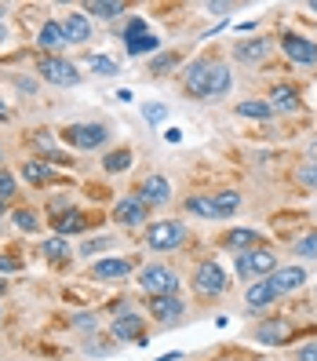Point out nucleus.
Returning a JSON list of instances; mask_svg holds the SVG:
<instances>
[{
	"instance_id": "obj_20",
	"label": "nucleus",
	"mask_w": 317,
	"mask_h": 361,
	"mask_svg": "<svg viewBox=\"0 0 317 361\" xmlns=\"http://www.w3.org/2000/svg\"><path fill=\"white\" fill-rule=\"evenodd\" d=\"M230 84H234V77H230V66L226 62H211V80H208V99H223L230 92Z\"/></svg>"
},
{
	"instance_id": "obj_12",
	"label": "nucleus",
	"mask_w": 317,
	"mask_h": 361,
	"mask_svg": "<svg viewBox=\"0 0 317 361\" xmlns=\"http://www.w3.org/2000/svg\"><path fill=\"white\" fill-rule=\"evenodd\" d=\"M113 219H117L120 226H142V219H146V201H142V197H124V201H117Z\"/></svg>"
},
{
	"instance_id": "obj_32",
	"label": "nucleus",
	"mask_w": 317,
	"mask_h": 361,
	"mask_svg": "<svg viewBox=\"0 0 317 361\" xmlns=\"http://www.w3.org/2000/svg\"><path fill=\"white\" fill-rule=\"evenodd\" d=\"M88 66L95 70V73H102V77H113L120 66H117V59H110V55H92L88 59Z\"/></svg>"
},
{
	"instance_id": "obj_40",
	"label": "nucleus",
	"mask_w": 317,
	"mask_h": 361,
	"mask_svg": "<svg viewBox=\"0 0 317 361\" xmlns=\"http://www.w3.org/2000/svg\"><path fill=\"white\" fill-rule=\"evenodd\" d=\"M142 33H146V23H142V18H132L128 30H124V40H128V37H142Z\"/></svg>"
},
{
	"instance_id": "obj_9",
	"label": "nucleus",
	"mask_w": 317,
	"mask_h": 361,
	"mask_svg": "<svg viewBox=\"0 0 317 361\" xmlns=\"http://www.w3.org/2000/svg\"><path fill=\"white\" fill-rule=\"evenodd\" d=\"M146 307H150V314L157 317V322L161 325H172V322H179V317H182V300H179V295H150V303H146Z\"/></svg>"
},
{
	"instance_id": "obj_29",
	"label": "nucleus",
	"mask_w": 317,
	"mask_h": 361,
	"mask_svg": "<svg viewBox=\"0 0 317 361\" xmlns=\"http://www.w3.org/2000/svg\"><path fill=\"white\" fill-rule=\"evenodd\" d=\"M102 168H106L110 176L128 172V168H132V150H113V154H106V157H102Z\"/></svg>"
},
{
	"instance_id": "obj_41",
	"label": "nucleus",
	"mask_w": 317,
	"mask_h": 361,
	"mask_svg": "<svg viewBox=\"0 0 317 361\" xmlns=\"http://www.w3.org/2000/svg\"><path fill=\"white\" fill-rule=\"evenodd\" d=\"M295 361H317V343H306V347H299Z\"/></svg>"
},
{
	"instance_id": "obj_39",
	"label": "nucleus",
	"mask_w": 317,
	"mask_h": 361,
	"mask_svg": "<svg viewBox=\"0 0 317 361\" xmlns=\"http://www.w3.org/2000/svg\"><path fill=\"white\" fill-rule=\"evenodd\" d=\"M110 245H113L110 238H95V241H84L80 252H84V256H99V252H102V248H110Z\"/></svg>"
},
{
	"instance_id": "obj_8",
	"label": "nucleus",
	"mask_w": 317,
	"mask_h": 361,
	"mask_svg": "<svg viewBox=\"0 0 317 361\" xmlns=\"http://www.w3.org/2000/svg\"><path fill=\"white\" fill-rule=\"evenodd\" d=\"M208 80H211V62L208 59H197V62H189V66H186L182 88L189 95H197V99H208Z\"/></svg>"
},
{
	"instance_id": "obj_48",
	"label": "nucleus",
	"mask_w": 317,
	"mask_h": 361,
	"mask_svg": "<svg viewBox=\"0 0 317 361\" xmlns=\"http://www.w3.org/2000/svg\"><path fill=\"white\" fill-rule=\"evenodd\" d=\"M0 292H4V278H0Z\"/></svg>"
},
{
	"instance_id": "obj_16",
	"label": "nucleus",
	"mask_w": 317,
	"mask_h": 361,
	"mask_svg": "<svg viewBox=\"0 0 317 361\" xmlns=\"http://www.w3.org/2000/svg\"><path fill=\"white\" fill-rule=\"evenodd\" d=\"M51 226H55V238H66V233H80L88 226V219H84V212L66 208V212H58V216H51Z\"/></svg>"
},
{
	"instance_id": "obj_14",
	"label": "nucleus",
	"mask_w": 317,
	"mask_h": 361,
	"mask_svg": "<svg viewBox=\"0 0 317 361\" xmlns=\"http://www.w3.org/2000/svg\"><path fill=\"white\" fill-rule=\"evenodd\" d=\"M270 106H273V114H295L303 106V99H299V92L292 88V84H278V88L270 92V99H266Z\"/></svg>"
},
{
	"instance_id": "obj_37",
	"label": "nucleus",
	"mask_w": 317,
	"mask_h": 361,
	"mask_svg": "<svg viewBox=\"0 0 317 361\" xmlns=\"http://www.w3.org/2000/svg\"><path fill=\"white\" fill-rule=\"evenodd\" d=\"M8 197H15V176L0 168V201H8Z\"/></svg>"
},
{
	"instance_id": "obj_38",
	"label": "nucleus",
	"mask_w": 317,
	"mask_h": 361,
	"mask_svg": "<svg viewBox=\"0 0 317 361\" xmlns=\"http://www.w3.org/2000/svg\"><path fill=\"white\" fill-rule=\"evenodd\" d=\"M142 114H146V121H150V124H161L168 110H164L161 102H146V106H142Z\"/></svg>"
},
{
	"instance_id": "obj_6",
	"label": "nucleus",
	"mask_w": 317,
	"mask_h": 361,
	"mask_svg": "<svg viewBox=\"0 0 317 361\" xmlns=\"http://www.w3.org/2000/svg\"><path fill=\"white\" fill-rule=\"evenodd\" d=\"M226 285H230V278H226V270L219 263H201L197 274H194V288L201 295H223Z\"/></svg>"
},
{
	"instance_id": "obj_26",
	"label": "nucleus",
	"mask_w": 317,
	"mask_h": 361,
	"mask_svg": "<svg viewBox=\"0 0 317 361\" xmlns=\"http://www.w3.org/2000/svg\"><path fill=\"white\" fill-rule=\"evenodd\" d=\"M211 204H216V216L223 219V216H234V212L241 208V194L237 190H219L216 197H211Z\"/></svg>"
},
{
	"instance_id": "obj_28",
	"label": "nucleus",
	"mask_w": 317,
	"mask_h": 361,
	"mask_svg": "<svg viewBox=\"0 0 317 361\" xmlns=\"http://www.w3.org/2000/svg\"><path fill=\"white\" fill-rule=\"evenodd\" d=\"M124 44H128V55H150V51H157V44H161V40L154 37V33H142V37H128V40H124Z\"/></svg>"
},
{
	"instance_id": "obj_18",
	"label": "nucleus",
	"mask_w": 317,
	"mask_h": 361,
	"mask_svg": "<svg viewBox=\"0 0 317 361\" xmlns=\"http://www.w3.org/2000/svg\"><path fill=\"white\" fill-rule=\"evenodd\" d=\"M303 281H306V270H303V267H285V270H273V278H270V285L278 288V295L295 292Z\"/></svg>"
},
{
	"instance_id": "obj_19",
	"label": "nucleus",
	"mask_w": 317,
	"mask_h": 361,
	"mask_svg": "<svg viewBox=\"0 0 317 361\" xmlns=\"http://www.w3.org/2000/svg\"><path fill=\"white\" fill-rule=\"evenodd\" d=\"M288 336H292V325L288 322H263L256 329V339H259L263 347H278V343H285Z\"/></svg>"
},
{
	"instance_id": "obj_3",
	"label": "nucleus",
	"mask_w": 317,
	"mask_h": 361,
	"mask_svg": "<svg viewBox=\"0 0 317 361\" xmlns=\"http://www.w3.org/2000/svg\"><path fill=\"white\" fill-rule=\"evenodd\" d=\"M182 238H186V230L175 219H161V223L146 226V245H150L154 252H172V248L182 245Z\"/></svg>"
},
{
	"instance_id": "obj_35",
	"label": "nucleus",
	"mask_w": 317,
	"mask_h": 361,
	"mask_svg": "<svg viewBox=\"0 0 317 361\" xmlns=\"http://www.w3.org/2000/svg\"><path fill=\"white\" fill-rule=\"evenodd\" d=\"M175 66H179V55L172 51V55H157L150 70H154V73H164V70H175Z\"/></svg>"
},
{
	"instance_id": "obj_23",
	"label": "nucleus",
	"mask_w": 317,
	"mask_h": 361,
	"mask_svg": "<svg viewBox=\"0 0 317 361\" xmlns=\"http://www.w3.org/2000/svg\"><path fill=\"white\" fill-rule=\"evenodd\" d=\"M51 176H55V164L51 161H26L23 164V179L33 183V186H44Z\"/></svg>"
},
{
	"instance_id": "obj_2",
	"label": "nucleus",
	"mask_w": 317,
	"mask_h": 361,
	"mask_svg": "<svg viewBox=\"0 0 317 361\" xmlns=\"http://www.w3.org/2000/svg\"><path fill=\"white\" fill-rule=\"evenodd\" d=\"M139 285H142V292H146V295H175L179 278H175V270H172V267L150 263V267H142Z\"/></svg>"
},
{
	"instance_id": "obj_47",
	"label": "nucleus",
	"mask_w": 317,
	"mask_h": 361,
	"mask_svg": "<svg viewBox=\"0 0 317 361\" xmlns=\"http://www.w3.org/2000/svg\"><path fill=\"white\" fill-rule=\"evenodd\" d=\"M0 121H4V106H0Z\"/></svg>"
},
{
	"instance_id": "obj_36",
	"label": "nucleus",
	"mask_w": 317,
	"mask_h": 361,
	"mask_svg": "<svg viewBox=\"0 0 317 361\" xmlns=\"http://www.w3.org/2000/svg\"><path fill=\"white\" fill-rule=\"evenodd\" d=\"M299 183H303L306 190H317V164H310V161H306V164L299 168Z\"/></svg>"
},
{
	"instance_id": "obj_17",
	"label": "nucleus",
	"mask_w": 317,
	"mask_h": 361,
	"mask_svg": "<svg viewBox=\"0 0 317 361\" xmlns=\"http://www.w3.org/2000/svg\"><path fill=\"white\" fill-rule=\"evenodd\" d=\"M132 274V263L128 259H102L92 267V278L95 281H120V278H128Z\"/></svg>"
},
{
	"instance_id": "obj_5",
	"label": "nucleus",
	"mask_w": 317,
	"mask_h": 361,
	"mask_svg": "<svg viewBox=\"0 0 317 361\" xmlns=\"http://www.w3.org/2000/svg\"><path fill=\"white\" fill-rule=\"evenodd\" d=\"M62 139L70 146H77V150H99V146H106V139H110V128H106V124H73V128L62 132Z\"/></svg>"
},
{
	"instance_id": "obj_4",
	"label": "nucleus",
	"mask_w": 317,
	"mask_h": 361,
	"mask_svg": "<svg viewBox=\"0 0 317 361\" xmlns=\"http://www.w3.org/2000/svg\"><path fill=\"white\" fill-rule=\"evenodd\" d=\"M40 77H44L48 84H58V88H77L80 84V73L73 62L58 59V55H44L40 59Z\"/></svg>"
},
{
	"instance_id": "obj_27",
	"label": "nucleus",
	"mask_w": 317,
	"mask_h": 361,
	"mask_svg": "<svg viewBox=\"0 0 317 361\" xmlns=\"http://www.w3.org/2000/svg\"><path fill=\"white\" fill-rule=\"evenodd\" d=\"M84 11L99 15V18H117V15H124V4H120V0H88Z\"/></svg>"
},
{
	"instance_id": "obj_46",
	"label": "nucleus",
	"mask_w": 317,
	"mask_h": 361,
	"mask_svg": "<svg viewBox=\"0 0 317 361\" xmlns=\"http://www.w3.org/2000/svg\"><path fill=\"white\" fill-rule=\"evenodd\" d=\"M310 11H313V15H317V0H310Z\"/></svg>"
},
{
	"instance_id": "obj_33",
	"label": "nucleus",
	"mask_w": 317,
	"mask_h": 361,
	"mask_svg": "<svg viewBox=\"0 0 317 361\" xmlns=\"http://www.w3.org/2000/svg\"><path fill=\"white\" fill-rule=\"evenodd\" d=\"M44 256L48 259H55V263H62L70 256V245H66V238H51V241H44Z\"/></svg>"
},
{
	"instance_id": "obj_50",
	"label": "nucleus",
	"mask_w": 317,
	"mask_h": 361,
	"mask_svg": "<svg viewBox=\"0 0 317 361\" xmlns=\"http://www.w3.org/2000/svg\"><path fill=\"white\" fill-rule=\"evenodd\" d=\"M0 15H4V8H0Z\"/></svg>"
},
{
	"instance_id": "obj_1",
	"label": "nucleus",
	"mask_w": 317,
	"mask_h": 361,
	"mask_svg": "<svg viewBox=\"0 0 317 361\" xmlns=\"http://www.w3.org/2000/svg\"><path fill=\"white\" fill-rule=\"evenodd\" d=\"M234 270H237V278H266V274H273L278 270V256H273L270 248H248V252H237V263H234Z\"/></svg>"
},
{
	"instance_id": "obj_22",
	"label": "nucleus",
	"mask_w": 317,
	"mask_h": 361,
	"mask_svg": "<svg viewBox=\"0 0 317 361\" xmlns=\"http://www.w3.org/2000/svg\"><path fill=\"white\" fill-rule=\"evenodd\" d=\"M244 300H248V307H251V310H256V307H266V303L278 300V288L270 285V278H263V281H256V285H248Z\"/></svg>"
},
{
	"instance_id": "obj_21",
	"label": "nucleus",
	"mask_w": 317,
	"mask_h": 361,
	"mask_svg": "<svg viewBox=\"0 0 317 361\" xmlns=\"http://www.w3.org/2000/svg\"><path fill=\"white\" fill-rule=\"evenodd\" d=\"M234 55L241 59V62H263L266 55H270V44L263 37H248V40H241V44L234 48Z\"/></svg>"
},
{
	"instance_id": "obj_44",
	"label": "nucleus",
	"mask_w": 317,
	"mask_h": 361,
	"mask_svg": "<svg viewBox=\"0 0 317 361\" xmlns=\"http://www.w3.org/2000/svg\"><path fill=\"white\" fill-rule=\"evenodd\" d=\"M179 357H182V354H179V350H172V354H164V357H157V361H179Z\"/></svg>"
},
{
	"instance_id": "obj_43",
	"label": "nucleus",
	"mask_w": 317,
	"mask_h": 361,
	"mask_svg": "<svg viewBox=\"0 0 317 361\" xmlns=\"http://www.w3.org/2000/svg\"><path fill=\"white\" fill-rule=\"evenodd\" d=\"M11 270H18V259H11V256H0V274H11Z\"/></svg>"
},
{
	"instance_id": "obj_45",
	"label": "nucleus",
	"mask_w": 317,
	"mask_h": 361,
	"mask_svg": "<svg viewBox=\"0 0 317 361\" xmlns=\"http://www.w3.org/2000/svg\"><path fill=\"white\" fill-rule=\"evenodd\" d=\"M310 164H317V142H310Z\"/></svg>"
},
{
	"instance_id": "obj_11",
	"label": "nucleus",
	"mask_w": 317,
	"mask_h": 361,
	"mask_svg": "<svg viewBox=\"0 0 317 361\" xmlns=\"http://www.w3.org/2000/svg\"><path fill=\"white\" fill-rule=\"evenodd\" d=\"M139 197L146 201V208H150V204H164V201H172V183H168L164 176H150V179H142Z\"/></svg>"
},
{
	"instance_id": "obj_7",
	"label": "nucleus",
	"mask_w": 317,
	"mask_h": 361,
	"mask_svg": "<svg viewBox=\"0 0 317 361\" xmlns=\"http://www.w3.org/2000/svg\"><path fill=\"white\" fill-rule=\"evenodd\" d=\"M281 48H285V55H288L292 62H299V66H313V62H317V44H313V40H306L303 33L285 30Z\"/></svg>"
},
{
	"instance_id": "obj_30",
	"label": "nucleus",
	"mask_w": 317,
	"mask_h": 361,
	"mask_svg": "<svg viewBox=\"0 0 317 361\" xmlns=\"http://www.w3.org/2000/svg\"><path fill=\"white\" fill-rule=\"evenodd\" d=\"M186 212L189 216H201V219H219L216 216V204H211V197H186Z\"/></svg>"
},
{
	"instance_id": "obj_15",
	"label": "nucleus",
	"mask_w": 317,
	"mask_h": 361,
	"mask_svg": "<svg viewBox=\"0 0 317 361\" xmlns=\"http://www.w3.org/2000/svg\"><path fill=\"white\" fill-rule=\"evenodd\" d=\"M62 33H66V44H88L92 40V23L84 15H66L62 18Z\"/></svg>"
},
{
	"instance_id": "obj_25",
	"label": "nucleus",
	"mask_w": 317,
	"mask_h": 361,
	"mask_svg": "<svg viewBox=\"0 0 317 361\" xmlns=\"http://www.w3.org/2000/svg\"><path fill=\"white\" fill-rule=\"evenodd\" d=\"M237 114L248 117V121H270L273 117V106L270 102H259V99H244V102H237Z\"/></svg>"
},
{
	"instance_id": "obj_13",
	"label": "nucleus",
	"mask_w": 317,
	"mask_h": 361,
	"mask_svg": "<svg viewBox=\"0 0 317 361\" xmlns=\"http://www.w3.org/2000/svg\"><path fill=\"white\" fill-rule=\"evenodd\" d=\"M37 44H40V51L44 55H58L62 48H66V33H62V23H44L40 26V33H37Z\"/></svg>"
},
{
	"instance_id": "obj_34",
	"label": "nucleus",
	"mask_w": 317,
	"mask_h": 361,
	"mask_svg": "<svg viewBox=\"0 0 317 361\" xmlns=\"http://www.w3.org/2000/svg\"><path fill=\"white\" fill-rule=\"evenodd\" d=\"M295 252H299L303 259H317V230H313V233H306V238H299V241H295Z\"/></svg>"
},
{
	"instance_id": "obj_31",
	"label": "nucleus",
	"mask_w": 317,
	"mask_h": 361,
	"mask_svg": "<svg viewBox=\"0 0 317 361\" xmlns=\"http://www.w3.org/2000/svg\"><path fill=\"white\" fill-rule=\"evenodd\" d=\"M11 219H15V226L23 230V233H37V226H40V219H37V212H30V208H18V212H15Z\"/></svg>"
},
{
	"instance_id": "obj_42",
	"label": "nucleus",
	"mask_w": 317,
	"mask_h": 361,
	"mask_svg": "<svg viewBox=\"0 0 317 361\" xmlns=\"http://www.w3.org/2000/svg\"><path fill=\"white\" fill-rule=\"evenodd\" d=\"M73 325H77V329H95V317H92V314H77Z\"/></svg>"
},
{
	"instance_id": "obj_24",
	"label": "nucleus",
	"mask_w": 317,
	"mask_h": 361,
	"mask_svg": "<svg viewBox=\"0 0 317 361\" xmlns=\"http://www.w3.org/2000/svg\"><path fill=\"white\" fill-rule=\"evenodd\" d=\"M226 248H237V252H248V248H259V230H248V226H237L226 233Z\"/></svg>"
},
{
	"instance_id": "obj_49",
	"label": "nucleus",
	"mask_w": 317,
	"mask_h": 361,
	"mask_svg": "<svg viewBox=\"0 0 317 361\" xmlns=\"http://www.w3.org/2000/svg\"><path fill=\"white\" fill-rule=\"evenodd\" d=\"M0 212H4V201H0Z\"/></svg>"
},
{
	"instance_id": "obj_10",
	"label": "nucleus",
	"mask_w": 317,
	"mask_h": 361,
	"mask_svg": "<svg viewBox=\"0 0 317 361\" xmlns=\"http://www.w3.org/2000/svg\"><path fill=\"white\" fill-rule=\"evenodd\" d=\"M113 339H120V343H142V347H146V329H142V317H139V314L113 317Z\"/></svg>"
}]
</instances>
